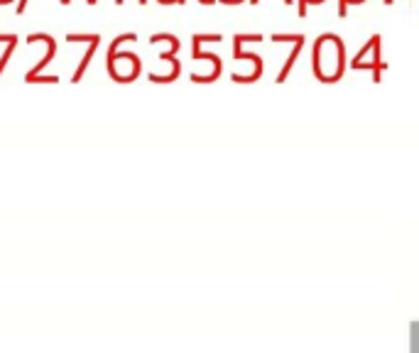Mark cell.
I'll return each instance as SVG.
<instances>
[{"mask_svg": "<svg viewBox=\"0 0 419 353\" xmlns=\"http://www.w3.org/2000/svg\"><path fill=\"white\" fill-rule=\"evenodd\" d=\"M290 42H295V49H292V54H290V59H287L285 69L279 72L277 81H285V76H287V74H290V69H292V64H295V59L299 57L302 47H304V35H290Z\"/></svg>", "mask_w": 419, "mask_h": 353, "instance_id": "obj_3", "label": "cell"}, {"mask_svg": "<svg viewBox=\"0 0 419 353\" xmlns=\"http://www.w3.org/2000/svg\"><path fill=\"white\" fill-rule=\"evenodd\" d=\"M314 57H324V62H314L319 81H336L343 74V42L336 35H321L314 44Z\"/></svg>", "mask_w": 419, "mask_h": 353, "instance_id": "obj_1", "label": "cell"}, {"mask_svg": "<svg viewBox=\"0 0 419 353\" xmlns=\"http://www.w3.org/2000/svg\"><path fill=\"white\" fill-rule=\"evenodd\" d=\"M250 3H258V0H250ZM285 3H292V0H285Z\"/></svg>", "mask_w": 419, "mask_h": 353, "instance_id": "obj_8", "label": "cell"}, {"mask_svg": "<svg viewBox=\"0 0 419 353\" xmlns=\"http://www.w3.org/2000/svg\"><path fill=\"white\" fill-rule=\"evenodd\" d=\"M15 44H17V37H15V35H10V40H8V52L3 54V59H0V72H3V69H6L8 59H10L13 49H15Z\"/></svg>", "mask_w": 419, "mask_h": 353, "instance_id": "obj_5", "label": "cell"}, {"mask_svg": "<svg viewBox=\"0 0 419 353\" xmlns=\"http://www.w3.org/2000/svg\"><path fill=\"white\" fill-rule=\"evenodd\" d=\"M202 6H211V3H216V0H199Z\"/></svg>", "mask_w": 419, "mask_h": 353, "instance_id": "obj_7", "label": "cell"}, {"mask_svg": "<svg viewBox=\"0 0 419 353\" xmlns=\"http://www.w3.org/2000/svg\"><path fill=\"white\" fill-rule=\"evenodd\" d=\"M47 42V57L42 59L40 64H37L35 69H32L30 74H27V81H35L37 79V74L42 72V69L47 67V64L52 62V57H54V52H57V42H54V37L52 35H44V32H35V35H27V42Z\"/></svg>", "mask_w": 419, "mask_h": 353, "instance_id": "obj_2", "label": "cell"}, {"mask_svg": "<svg viewBox=\"0 0 419 353\" xmlns=\"http://www.w3.org/2000/svg\"><path fill=\"white\" fill-rule=\"evenodd\" d=\"M115 3H118V6H120V3H123V0H115Z\"/></svg>", "mask_w": 419, "mask_h": 353, "instance_id": "obj_9", "label": "cell"}, {"mask_svg": "<svg viewBox=\"0 0 419 353\" xmlns=\"http://www.w3.org/2000/svg\"><path fill=\"white\" fill-rule=\"evenodd\" d=\"M99 40H101V37H96V40H91V49H88V52H86V57H83V62H81V67H79V72H76V79H74V81H79V79H81L83 69L88 67V62H91L93 52H96V47H99Z\"/></svg>", "mask_w": 419, "mask_h": 353, "instance_id": "obj_4", "label": "cell"}, {"mask_svg": "<svg viewBox=\"0 0 419 353\" xmlns=\"http://www.w3.org/2000/svg\"><path fill=\"white\" fill-rule=\"evenodd\" d=\"M27 8V0H20V6H17V13H25Z\"/></svg>", "mask_w": 419, "mask_h": 353, "instance_id": "obj_6", "label": "cell"}]
</instances>
